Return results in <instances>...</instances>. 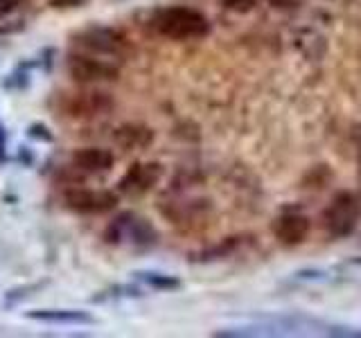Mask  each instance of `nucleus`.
Returning a JSON list of instances; mask_svg holds the SVG:
<instances>
[{"mask_svg":"<svg viewBox=\"0 0 361 338\" xmlns=\"http://www.w3.org/2000/svg\"><path fill=\"white\" fill-rule=\"evenodd\" d=\"M84 0H52L54 7H79Z\"/></svg>","mask_w":361,"mask_h":338,"instance_id":"a211bd4d","label":"nucleus"},{"mask_svg":"<svg viewBox=\"0 0 361 338\" xmlns=\"http://www.w3.org/2000/svg\"><path fill=\"white\" fill-rule=\"evenodd\" d=\"M63 203L68 210H73L77 214H104L118 206V194L111 189L73 187V189H66Z\"/></svg>","mask_w":361,"mask_h":338,"instance_id":"39448f33","label":"nucleus"},{"mask_svg":"<svg viewBox=\"0 0 361 338\" xmlns=\"http://www.w3.org/2000/svg\"><path fill=\"white\" fill-rule=\"evenodd\" d=\"M68 115L73 118H97L106 115L113 108V99L109 93H99V90H84V93H73L66 99Z\"/></svg>","mask_w":361,"mask_h":338,"instance_id":"0eeeda50","label":"nucleus"},{"mask_svg":"<svg viewBox=\"0 0 361 338\" xmlns=\"http://www.w3.org/2000/svg\"><path fill=\"white\" fill-rule=\"evenodd\" d=\"M161 174H163V167L158 163H133L129 167V172L124 174L118 183V192L129 199L142 196L158 183Z\"/></svg>","mask_w":361,"mask_h":338,"instance_id":"423d86ee","label":"nucleus"},{"mask_svg":"<svg viewBox=\"0 0 361 338\" xmlns=\"http://www.w3.org/2000/svg\"><path fill=\"white\" fill-rule=\"evenodd\" d=\"M27 135L32 140H41V142H52L54 135L50 133L48 127H43V124H32V127H27Z\"/></svg>","mask_w":361,"mask_h":338,"instance_id":"4468645a","label":"nucleus"},{"mask_svg":"<svg viewBox=\"0 0 361 338\" xmlns=\"http://www.w3.org/2000/svg\"><path fill=\"white\" fill-rule=\"evenodd\" d=\"M104 242L120 246V244H133L135 248H149L158 242V232L154 225L145 217L135 212H120L104 230Z\"/></svg>","mask_w":361,"mask_h":338,"instance_id":"f03ea898","label":"nucleus"},{"mask_svg":"<svg viewBox=\"0 0 361 338\" xmlns=\"http://www.w3.org/2000/svg\"><path fill=\"white\" fill-rule=\"evenodd\" d=\"M20 3H23V0H0V18L9 16Z\"/></svg>","mask_w":361,"mask_h":338,"instance_id":"dca6fc26","label":"nucleus"},{"mask_svg":"<svg viewBox=\"0 0 361 338\" xmlns=\"http://www.w3.org/2000/svg\"><path fill=\"white\" fill-rule=\"evenodd\" d=\"M7 163V133L3 129V124H0V165Z\"/></svg>","mask_w":361,"mask_h":338,"instance_id":"f3484780","label":"nucleus"},{"mask_svg":"<svg viewBox=\"0 0 361 338\" xmlns=\"http://www.w3.org/2000/svg\"><path fill=\"white\" fill-rule=\"evenodd\" d=\"M133 277L147 284L149 289H156V291H176L180 289V280L174 277V275H167V273H161V270H135Z\"/></svg>","mask_w":361,"mask_h":338,"instance_id":"9b49d317","label":"nucleus"},{"mask_svg":"<svg viewBox=\"0 0 361 338\" xmlns=\"http://www.w3.org/2000/svg\"><path fill=\"white\" fill-rule=\"evenodd\" d=\"M25 318L37 323H52V325H95V315L79 309H34L27 311Z\"/></svg>","mask_w":361,"mask_h":338,"instance_id":"1a4fd4ad","label":"nucleus"},{"mask_svg":"<svg viewBox=\"0 0 361 338\" xmlns=\"http://www.w3.org/2000/svg\"><path fill=\"white\" fill-rule=\"evenodd\" d=\"M73 41L84 52L99 54V56H122L131 45L129 37L122 30L102 27V25H93L73 34Z\"/></svg>","mask_w":361,"mask_h":338,"instance_id":"20e7f679","label":"nucleus"},{"mask_svg":"<svg viewBox=\"0 0 361 338\" xmlns=\"http://www.w3.org/2000/svg\"><path fill=\"white\" fill-rule=\"evenodd\" d=\"M68 75L79 84H99V82H116L120 79V65L111 59H102L99 54L90 52H71L66 59Z\"/></svg>","mask_w":361,"mask_h":338,"instance_id":"7ed1b4c3","label":"nucleus"},{"mask_svg":"<svg viewBox=\"0 0 361 338\" xmlns=\"http://www.w3.org/2000/svg\"><path fill=\"white\" fill-rule=\"evenodd\" d=\"M302 230H305V223L302 221L298 223V219H280L278 228H276L278 237H280V239H285V242H298V237L302 234Z\"/></svg>","mask_w":361,"mask_h":338,"instance_id":"ddd939ff","label":"nucleus"},{"mask_svg":"<svg viewBox=\"0 0 361 338\" xmlns=\"http://www.w3.org/2000/svg\"><path fill=\"white\" fill-rule=\"evenodd\" d=\"M224 5L235 11H248L253 7V0H224Z\"/></svg>","mask_w":361,"mask_h":338,"instance_id":"2eb2a0df","label":"nucleus"},{"mask_svg":"<svg viewBox=\"0 0 361 338\" xmlns=\"http://www.w3.org/2000/svg\"><path fill=\"white\" fill-rule=\"evenodd\" d=\"M48 282H34V284H23V287H16V289H11L5 293V307H9V304H18L23 302L25 298L34 296L37 291H41Z\"/></svg>","mask_w":361,"mask_h":338,"instance_id":"f8f14e48","label":"nucleus"},{"mask_svg":"<svg viewBox=\"0 0 361 338\" xmlns=\"http://www.w3.org/2000/svg\"><path fill=\"white\" fill-rule=\"evenodd\" d=\"M20 161L25 163V165H32V163H34V156H32V154H27L25 146H20Z\"/></svg>","mask_w":361,"mask_h":338,"instance_id":"6ab92c4d","label":"nucleus"},{"mask_svg":"<svg viewBox=\"0 0 361 338\" xmlns=\"http://www.w3.org/2000/svg\"><path fill=\"white\" fill-rule=\"evenodd\" d=\"M154 30L174 41L201 39L210 32L208 18L190 7H167L154 16Z\"/></svg>","mask_w":361,"mask_h":338,"instance_id":"f257e3e1","label":"nucleus"},{"mask_svg":"<svg viewBox=\"0 0 361 338\" xmlns=\"http://www.w3.org/2000/svg\"><path fill=\"white\" fill-rule=\"evenodd\" d=\"M116 156L109 149H99V146H86V149H77L71 158V165H75L79 172L86 176L90 174H106L113 169Z\"/></svg>","mask_w":361,"mask_h":338,"instance_id":"6e6552de","label":"nucleus"},{"mask_svg":"<svg viewBox=\"0 0 361 338\" xmlns=\"http://www.w3.org/2000/svg\"><path fill=\"white\" fill-rule=\"evenodd\" d=\"M113 140L122 149H142V146H147L154 140V133L147 127H142V124H122L113 133Z\"/></svg>","mask_w":361,"mask_h":338,"instance_id":"9d476101","label":"nucleus"}]
</instances>
